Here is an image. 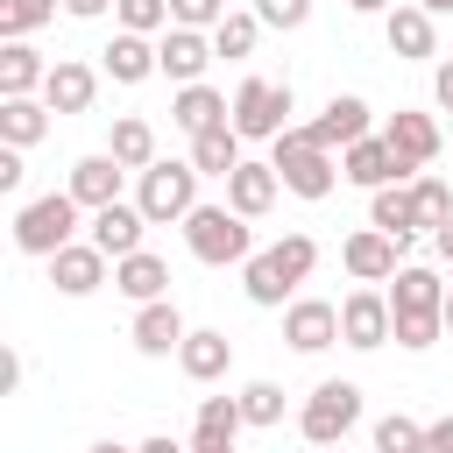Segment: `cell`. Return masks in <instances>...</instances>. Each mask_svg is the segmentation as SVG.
I'll return each mask as SVG.
<instances>
[{
	"instance_id": "obj_1",
	"label": "cell",
	"mask_w": 453,
	"mask_h": 453,
	"mask_svg": "<svg viewBox=\"0 0 453 453\" xmlns=\"http://www.w3.org/2000/svg\"><path fill=\"white\" fill-rule=\"evenodd\" d=\"M269 163H276L283 191H297V198H333V184H340V163H333V149L311 142V127H283L269 142Z\"/></svg>"
},
{
	"instance_id": "obj_2",
	"label": "cell",
	"mask_w": 453,
	"mask_h": 453,
	"mask_svg": "<svg viewBox=\"0 0 453 453\" xmlns=\"http://www.w3.org/2000/svg\"><path fill=\"white\" fill-rule=\"evenodd\" d=\"M142 184H134V205L149 212V226H184L191 219V205H198V163L184 156V163H149V170H134Z\"/></svg>"
},
{
	"instance_id": "obj_3",
	"label": "cell",
	"mask_w": 453,
	"mask_h": 453,
	"mask_svg": "<svg viewBox=\"0 0 453 453\" xmlns=\"http://www.w3.org/2000/svg\"><path fill=\"white\" fill-rule=\"evenodd\" d=\"M184 248H191L205 269H226V262H248V255H255V234H248V219H241L234 205H191Z\"/></svg>"
},
{
	"instance_id": "obj_4",
	"label": "cell",
	"mask_w": 453,
	"mask_h": 453,
	"mask_svg": "<svg viewBox=\"0 0 453 453\" xmlns=\"http://www.w3.org/2000/svg\"><path fill=\"white\" fill-rule=\"evenodd\" d=\"M78 212H85V205H78L71 191L28 198V205L14 212V248H21V255H42V262H50L57 248H71V241H78Z\"/></svg>"
},
{
	"instance_id": "obj_5",
	"label": "cell",
	"mask_w": 453,
	"mask_h": 453,
	"mask_svg": "<svg viewBox=\"0 0 453 453\" xmlns=\"http://www.w3.org/2000/svg\"><path fill=\"white\" fill-rule=\"evenodd\" d=\"M290 127V85L283 78H241L234 92V134L241 142H276Z\"/></svg>"
},
{
	"instance_id": "obj_6",
	"label": "cell",
	"mask_w": 453,
	"mask_h": 453,
	"mask_svg": "<svg viewBox=\"0 0 453 453\" xmlns=\"http://www.w3.org/2000/svg\"><path fill=\"white\" fill-rule=\"evenodd\" d=\"M354 425H361V389H354V382H319V389L304 396V411H297L304 446H340Z\"/></svg>"
},
{
	"instance_id": "obj_7",
	"label": "cell",
	"mask_w": 453,
	"mask_h": 453,
	"mask_svg": "<svg viewBox=\"0 0 453 453\" xmlns=\"http://www.w3.org/2000/svg\"><path fill=\"white\" fill-rule=\"evenodd\" d=\"M389 333H396L389 290L361 283V290H347V297H340V340H347L354 354H375V347H389Z\"/></svg>"
},
{
	"instance_id": "obj_8",
	"label": "cell",
	"mask_w": 453,
	"mask_h": 453,
	"mask_svg": "<svg viewBox=\"0 0 453 453\" xmlns=\"http://www.w3.org/2000/svg\"><path fill=\"white\" fill-rule=\"evenodd\" d=\"M340 177L347 184H361V191H382V184H403V177H418L382 134H361L354 149H340Z\"/></svg>"
},
{
	"instance_id": "obj_9",
	"label": "cell",
	"mask_w": 453,
	"mask_h": 453,
	"mask_svg": "<svg viewBox=\"0 0 453 453\" xmlns=\"http://www.w3.org/2000/svg\"><path fill=\"white\" fill-rule=\"evenodd\" d=\"M340 262H347V276H354V283H389V276L403 269V241H396V234H382V226H361V234H347Z\"/></svg>"
},
{
	"instance_id": "obj_10",
	"label": "cell",
	"mask_w": 453,
	"mask_h": 453,
	"mask_svg": "<svg viewBox=\"0 0 453 453\" xmlns=\"http://www.w3.org/2000/svg\"><path fill=\"white\" fill-rule=\"evenodd\" d=\"M212 57H219V50H212L205 28H177V21H170V28L156 35V64H163V78H177V85H198Z\"/></svg>"
},
{
	"instance_id": "obj_11",
	"label": "cell",
	"mask_w": 453,
	"mask_h": 453,
	"mask_svg": "<svg viewBox=\"0 0 453 453\" xmlns=\"http://www.w3.org/2000/svg\"><path fill=\"white\" fill-rule=\"evenodd\" d=\"M283 340H290L297 354H326V347L340 340V304H326V297H290V304H283Z\"/></svg>"
},
{
	"instance_id": "obj_12",
	"label": "cell",
	"mask_w": 453,
	"mask_h": 453,
	"mask_svg": "<svg viewBox=\"0 0 453 453\" xmlns=\"http://www.w3.org/2000/svg\"><path fill=\"white\" fill-rule=\"evenodd\" d=\"M382 35H389V57H403V64L439 57V14H425L418 0H411V7H389V14H382Z\"/></svg>"
},
{
	"instance_id": "obj_13",
	"label": "cell",
	"mask_w": 453,
	"mask_h": 453,
	"mask_svg": "<svg viewBox=\"0 0 453 453\" xmlns=\"http://www.w3.org/2000/svg\"><path fill=\"white\" fill-rule=\"evenodd\" d=\"M142 234H149V212H142V205H127V198L99 205V212H92V226H85V241H92L99 255H113V262H120V255H134V248H142Z\"/></svg>"
},
{
	"instance_id": "obj_14",
	"label": "cell",
	"mask_w": 453,
	"mask_h": 453,
	"mask_svg": "<svg viewBox=\"0 0 453 453\" xmlns=\"http://www.w3.org/2000/svg\"><path fill=\"white\" fill-rule=\"evenodd\" d=\"M42 99H50V113H92V99H99V71H92L85 57H57L50 78H42Z\"/></svg>"
},
{
	"instance_id": "obj_15",
	"label": "cell",
	"mask_w": 453,
	"mask_h": 453,
	"mask_svg": "<svg viewBox=\"0 0 453 453\" xmlns=\"http://www.w3.org/2000/svg\"><path fill=\"white\" fill-rule=\"evenodd\" d=\"M120 177H127V163H120L113 149H99V156H78V163H71V184H64V191H71L85 212H99V205L120 198Z\"/></svg>"
},
{
	"instance_id": "obj_16",
	"label": "cell",
	"mask_w": 453,
	"mask_h": 453,
	"mask_svg": "<svg viewBox=\"0 0 453 453\" xmlns=\"http://www.w3.org/2000/svg\"><path fill=\"white\" fill-rule=\"evenodd\" d=\"M106 262H113V255H99L92 241H71V248L50 255V283H57L64 297H92V290L106 283Z\"/></svg>"
},
{
	"instance_id": "obj_17",
	"label": "cell",
	"mask_w": 453,
	"mask_h": 453,
	"mask_svg": "<svg viewBox=\"0 0 453 453\" xmlns=\"http://www.w3.org/2000/svg\"><path fill=\"white\" fill-rule=\"evenodd\" d=\"M99 71H106L113 85H142V78H156L163 64H156V42H149V35H134V28H113V42L99 50Z\"/></svg>"
},
{
	"instance_id": "obj_18",
	"label": "cell",
	"mask_w": 453,
	"mask_h": 453,
	"mask_svg": "<svg viewBox=\"0 0 453 453\" xmlns=\"http://www.w3.org/2000/svg\"><path fill=\"white\" fill-rule=\"evenodd\" d=\"M127 333H134V347H142L149 361H163V354H177V347H184V333H191V326H184V311H177L170 297H156V304H142V311H134V326H127Z\"/></svg>"
},
{
	"instance_id": "obj_19",
	"label": "cell",
	"mask_w": 453,
	"mask_h": 453,
	"mask_svg": "<svg viewBox=\"0 0 453 453\" xmlns=\"http://www.w3.org/2000/svg\"><path fill=\"white\" fill-rule=\"evenodd\" d=\"M226 120H234L226 92H212L205 78H198V85H177V99H170V127H184V134H205V127H226Z\"/></svg>"
},
{
	"instance_id": "obj_20",
	"label": "cell",
	"mask_w": 453,
	"mask_h": 453,
	"mask_svg": "<svg viewBox=\"0 0 453 453\" xmlns=\"http://www.w3.org/2000/svg\"><path fill=\"white\" fill-rule=\"evenodd\" d=\"M361 134H368V99H354V92H333L326 113L311 120V142L319 149H354Z\"/></svg>"
},
{
	"instance_id": "obj_21",
	"label": "cell",
	"mask_w": 453,
	"mask_h": 453,
	"mask_svg": "<svg viewBox=\"0 0 453 453\" xmlns=\"http://www.w3.org/2000/svg\"><path fill=\"white\" fill-rule=\"evenodd\" d=\"M113 290L134 297V304H156V297H170V262L149 255V248H134V255L113 262Z\"/></svg>"
},
{
	"instance_id": "obj_22",
	"label": "cell",
	"mask_w": 453,
	"mask_h": 453,
	"mask_svg": "<svg viewBox=\"0 0 453 453\" xmlns=\"http://www.w3.org/2000/svg\"><path fill=\"white\" fill-rule=\"evenodd\" d=\"M276 191H283L276 163H241V170L226 177V205H234L241 219H262V212L276 205Z\"/></svg>"
},
{
	"instance_id": "obj_23",
	"label": "cell",
	"mask_w": 453,
	"mask_h": 453,
	"mask_svg": "<svg viewBox=\"0 0 453 453\" xmlns=\"http://www.w3.org/2000/svg\"><path fill=\"white\" fill-rule=\"evenodd\" d=\"M241 290H248V297H255L262 311H283L297 283H290V269L276 262V248H255V255L241 262Z\"/></svg>"
},
{
	"instance_id": "obj_24",
	"label": "cell",
	"mask_w": 453,
	"mask_h": 453,
	"mask_svg": "<svg viewBox=\"0 0 453 453\" xmlns=\"http://www.w3.org/2000/svg\"><path fill=\"white\" fill-rule=\"evenodd\" d=\"M382 142H389V149H396L411 170L439 156V127H432V113H403V106H396V113L382 120Z\"/></svg>"
},
{
	"instance_id": "obj_25",
	"label": "cell",
	"mask_w": 453,
	"mask_h": 453,
	"mask_svg": "<svg viewBox=\"0 0 453 453\" xmlns=\"http://www.w3.org/2000/svg\"><path fill=\"white\" fill-rule=\"evenodd\" d=\"M389 311H446V283H439V269L403 262V269L389 276Z\"/></svg>"
},
{
	"instance_id": "obj_26",
	"label": "cell",
	"mask_w": 453,
	"mask_h": 453,
	"mask_svg": "<svg viewBox=\"0 0 453 453\" xmlns=\"http://www.w3.org/2000/svg\"><path fill=\"white\" fill-rule=\"evenodd\" d=\"M177 368L191 375V382H219L226 368H234V340L226 333H184V347H177Z\"/></svg>"
},
{
	"instance_id": "obj_27",
	"label": "cell",
	"mask_w": 453,
	"mask_h": 453,
	"mask_svg": "<svg viewBox=\"0 0 453 453\" xmlns=\"http://www.w3.org/2000/svg\"><path fill=\"white\" fill-rule=\"evenodd\" d=\"M42 78H50V64L28 50V35L0 42V99H28V92H42Z\"/></svg>"
},
{
	"instance_id": "obj_28",
	"label": "cell",
	"mask_w": 453,
	"mask_h": 453,
	"mask_svg": "<svg viewBox=\"0 0 453 453\" xmlns=\"http://www.w3.org/2000/svg\"><path fill=\"white\" fill-rule=\"evenodd\" d=\"M42 134H50V99H35V92L28 99H0V142L7 149H35Z\"/></svg>"
},
{
	"instance_id": "obj_29",
	"label": "cell",
	"mask_w": 453,
	"mask_h": 453,
	"mask_svg": "<svg viewBox=\"0 0 453 453\" xmlns=\"http://www.w3.org/2000/svg\"><path fill=\"white\" fill-rule=\"evenodd\" d=\"M191 163H198V177H234L248 156H241V134H234V120L226 127H205V134H191Z\"/></svg>"
},
{
	"instance_id": "obj_30",
	"label": "cell",
	"mask_w": 453,
	"mask_h": 453,
	"mask_svg": "<svg viewBox=\"0 0 453 453\" xmlns=\"http://www.w3.org/2000/svg\"><path fill=\"white\" fill-rule=\"evenodd\" d=\"M368 226H382V234H396L403 248L418 241V205H411V184H382L375 191V205H368Z\"/></svg>"
},
{
	"instance_id": "obj_31",
	"label": "cell",
	"mask_w": 453,
	"mask_h": 453,
	"mask_svg": "<svg viewBox=\"0 0 453 453\" xmlns=\"http://www.w3.org/2000/svg\"><path fill=\"white\" fill-rule=\"evenodd\" d=\"M241 396H198V425H191V446H234L241 432Z\"/></svg>"
},
{
	"instance_id": "obj_32",
	"label": "cell",
	"mask_w": 453,
	"mask_h": 453,
	"mask_svg": "<svg viewBox=\"0 0 453 453\" xmlns=\"http://www.w3.org/2000/svg\"><path fill=\"white\" fill-rule=\"evenodd\" d=\"M106 149H113L127 170H149V163H156V127H149L142 113H120L113 134H106Z\"/></svg>"
},
{
	"instance_id": "obj_33",
	"label": "cell",
	"mask_w": 453,
	"mask_h": 453,
	"mask_svg": "<svg viewBox=\"0 0 453 453\" xmlns=\"http://www.w3.org/2000/svg\"><path fill=\"white\" fill-rule=\"evenodd\" d=\"M255 35H262V14L255 7H226V21L212 28V50L219 57H255Z\"/></svg>"
},
{
	"instance_id": "obj_34",
	"label": "cell",
	"mask_w": 453,
	"mask_h": 453,
	"mask_svg": "<svg viewBox=\"0 0 453 453\" xmlns=\"http://www.w3.org/2000/svg\"><path fill=\"white\" fill-rule=\"evenodd\" d=\"M57 7H64V0H0V42L35 35L42 21H57Z\"/></svg>"
},
{
	"instance_id": "obj_35",
	"label": "cell",
	"mask_w": 453,
	"mask_h": 453,
	"mask_svg": "<svg viewBox=\"0 0 453 453\" xmlns=\"http://www.w3.org/2000/svg\"><path fill=\"white\" fill-rule=\"evenodd\" d=\"M439 333H446V311H396V347H411V354H425V347H439Z\"/></svg>"
},
{
	"instance_id": "obj_36",
	"label": "cell",
	"mask_w": 453,
	"mask_h": 453,
	"mask_svg": "<svg viewBox=\"0 0 453 453\" xmlns=\"http://www.w3.org/2000/svg\"><path fill=\"white\" fill-rule=\"evenodd\" d=\"M241 418L262 425V432L283 425V382H248V389H241Z\"/></svg>"
},
{
	"instance_id": "obj_37",
	"label": "cell",
	"mask_w": 453,
	"mask_h": 453,
	"mask_svg": "<svg viewBox=\"0 0 453 453\" xmlns=\"http://www.w3.org/2000/svg\"><path fill=\"white\" fill-rule=\"evenodd\" d=\"M411 205H418V226H446V219H453V191H446L439 177H418V184H411Z\"/></svg>"
},
{
	"instance_id": "obj_38",
	"label": "cell",
	"mask_w": 453,
	"mask_h": 453,
	"mask_svg": "<svg viewBox=\"0 0 453 453\" xmlns=\"http://www.w3.org/2000/svg\"><path fill=\"white\" fill-rule=\"evenodd\" d=\"M418 439H425V425H418V418H403V411L375 418V453H418Z\"/></svg>"
},
{
	"instance_id": "obj_39",
	"label": "cell",
	"mask_w": 453,
	"mask_h": 453,
	"mask_svg": "<svg viewBox=\"0 0 453 453\" xmlns=\"http://www.w3.org/2000/svg\"><path fill=\"white\" fill-rule=\"evenodd\" d=\"M113 14H120V28H134V35H163V28H170V0H113Z\"/></svg>"
},
{
	"instance_id": "obj_40",
	"label": "cell",
	"mask_w": 453,
	"mask_h": 453,
	"mask_svg": "<svg viewBox=\"0 0 453 453\" xmlns=\"http://www.w3.org/2000/svg\"><path fill=\"white\" fill-rule=\"evenodd\" d=\"M276 262L290 269V283H304V276L319 269V241H311V234H283V241H276Z\"/></svg>"
},
{
	"instance_id": "obj_41",
	"label": "cell",
	"mask_w": 453,
	"mask_h": 453,
	"mask_svg": "<svg viewBox=\"0 0 453 453\" xmlns=\"http://www.w3.org/2000/svg\"><path fill=\"white\" fill-rule=\"evenodd\" d=\"M170 21H177V28H205V35H212V28L226 21V0H170Z\"/></svg>"
},
{
	"instance_id": "obj_42",
	"label": "cell",
	"mask_w": 453,
	"mask_h": 453,
	"mask_svg": "<svg viewBox=\"0 0 453 453\" xmlns=\"http://www.w3.org/2000/svg\"><path fill=\"white\" fill-rule=\"evenodd\" d=\"M262 28H304L311 21V0H255Z\"/></svg>"
},
{
	"instance_id": "obj_43",
	"label": "cell",
	"mask_w": 453,
	"mask_h": 453,
	"mask_svg": "<svg viewBox=\"0 0 453 453\" xmlns=\"http://www.w3.org/2000/svg\"><path fill=\"white\" fill-rule=\"evenodd\" d=\"M418 453H453V418H432L425 439H418Z\"/></svg>"
},
{
	"instance_id": "obj_44",
	"label": "cell",
	"mask_w": 453,
	"mask_h": 453,
	"mask_svg": "<svg viewBox=\"0 0 453 453\" xmlns=\"http://www.w3.org/2000/svg\"><path fill=\"white\" fill-rule=\"evenodd\" d=\"M21 177H28V170H21V149L0 142V191H21Z\"/></svg>"
},
{
	"instance_id": "obj_45",
	"label": "cell",
	"mask_w": 453,
	"mask_h": 453,
	"mask_svg": "<svg viewBox=\"0 0 453 453\" xmlns=\"http://www.w3.org/2000/svg\"><path fill=\"white\" fill-rule=\"evenodd\" d=\"M432 99H439V106H446V113H453V57H446V64H439V71H432Z\"/></svg>"
},
{
	"instance_id": "obj_46",
	"label": "cell",
	"mask_w": 453,
	"mask_h": 453,
	"mask_svg": "<svg viewBox=\"0 0 453 453\" xmlns=\"http://www.w3.org/2000/svg\"><path fill=\"white\" fill-rule=\"evenodd\" d=\"M106 7H113V0H64V14H71V21H92V14H106Z\"/></svg>"
},
{
	"instance_id": "obj_47",
	"label": "cell",
	"mask_w": 453,
	"mask_h": 453,
	"mask_svg": "<svg viewBox=\"0 0 453 453\" xmlns=\"http://www.w3.org/2000/svg\"><path fill=\"white\" fill-rule=\"evenodd\" d=\"M432 248H439V262L453 269V219H446V226H432Z\"/></svg>"
},
{
	"instance_id": "obj_48",
	"label": "cell",
	"mask_w": 453,
	"mask_h": 453,
	"mask_svg": "<svg viewBox=\"0 0 453 453\" xmlns=\"http://www.w3.org/2000/svg\"><path fill=\"white\" fill-rule=\"evenodd\" d=\"M134 453H191V446H177V439H170V432H156V439H142V446H134Z\"/></svg>"
},
{
	"instance_id": "obj_49",
	"label": "cell",
	"mask_w": 453,
	"mask_h": 453,
	"mask_svg": "<svg viewBox=\"0 0 453 453\" xmlns=\"http://www.w3.org/2000/svg\"><path fill=\"white\" fill-rule=\"evenodd\" d=\"M347 7H354V14H389L396 0H347Z\"/></svg>"
},
{
	"instance_id": "obj_50",
	"label": "cell",
	"mask_w": 453,
	"mask_h": 453,
	"mask_svg": "<svg viewBox=\"0 0 453 453\" xmlns=\"http://www.w3.org/2000/svg\"><path fill=\"white\" fill-rule=\"evenodd\" d=\"M85 453H134V446H120V439H99V446H85Z\"/></svg>"
},
{
	"instance_id": "obj_51",
	"label": "cell",
	"mask_w": 453,
	"mask_h": 453,
	"mask_svg": "<svg viewBox=\"0 0 453 453\" xmlns=\"http://www.w3.org/2000/svg\"><path fill=\"white\" fill-rule=\"evenodd\" d=\"M418 7H425V14H453V0H418Z\"/></svg>"
},
{
	"instance_id": "obj_52",
	"label": "cell",
	"mask_w": 453,
	"mask_h": 453,
	"mask_svg": "<svg viewBox=\"0 0 453 453\" xmlns=\"http://www.w3.org/2000/svg\"><path fill=\"white\" fill-rule=\"evenodd\" d=\"M446 333H453V290H446Z\"/></svg>"
},
{
	"instance_id": "obj_53",
	"label": "cell",
	"mask_w": 453,
	"mask_h": 453,
	"mask_svg": "<svg viewBox=\"0 0 453 453\" xmlns=\"http://www.w3.org/2000/svg\"><path fill=\"white\" fill-rule=\"evenodd\" d=\"M191 453H234V446H191Z\"/></svg>"
},
{
	"instance_id": "obj_54",
	"label": "cell",
	"mask_w": 453,
	"mask_h": 453,
	"mask_svg": "<svg viewBox=\"0 0 453 453\" xmlns=\"http://www.w3.org/2000/svg\"><path fill=\"white\" fill-rule=\"evenodd\" d=\"M311 453H340V446H311Z\"/></svg>"
}]
</instances>
